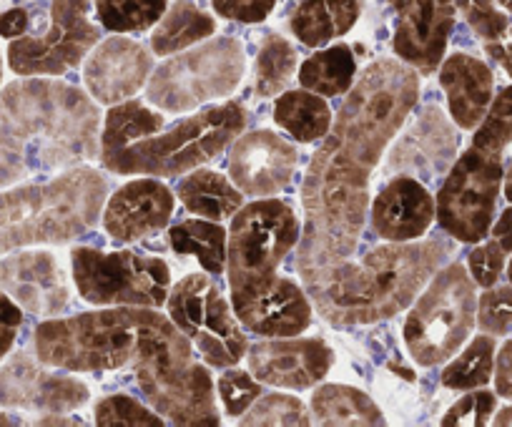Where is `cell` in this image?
I'll use <instances>...</instances> for the list:
<instances>
[{"label":"cell","instance_id":"obj_36","mask_svg":"<svg viewBox=\"0 0 512 427\" xmlns=\"http://www.w3.org/2000/svg\"><path fill=\"white\" fill-rule=\"evenodd\" d=\"M96 16L106 31H149L166 13V0H93Z\"/></svg>","mask_w":512,"mask_h":427},{"label":"cell","instance_id":"obj_39","mask_svg":"<svg viewBox=\"0 0 512 427\" xmlns=\"http://www.w3.org/2000/svg\"><path fill=\"white\" fill-rule=\"evenodd\" d=\"M93 420L101 427H136V425H164L159 415L154 410H149L146 405H141L136 397L131 395H108L93 410Z\"/></svg>","mask_w":512,"mask_h":427},{"label":"cell","instance_id":"obj_31","mask_svg":"<svg viewBox=\"0 0 512 427\" xmlns=\"http://www.w3.org/2000/svg\"><path fill=\"white\" fill-rule=\"evenodd\" d=\"M354 81H357V58H354L352 48L344 43L312 53L299 66L302 88L324 98L344 96L354 86Z\"/></svg>","mask_w":512,"mask_h":427},{"label":"cell","instance_id":"obj_56","mask_svg":"<svg viewBox=\"0 0 512 427\" xmlns=\"http://www.w3.org/2000/svg\"><path fill=\"white\" fill-rule=\"evenodd\" d=\"M497 6H502L505 11L512 13V0H497Z\"/></svg>","mask_w":512,"mask_h":427},{"label":"cell","instance_id":"obj_10","mask_svg":"<svg viewBox=\"0 0 512 427\" xmlns=\"http://www.w3.org/2000/svg\"><path fill=\"white\" fill-rule=\"evenodd\" d=\"M246 53L239 38H206L161 63L146 83V101L166 114H186L231 96L244 81Z\"/></svg>","mask_w":512,"mask_h":427},{"label":"cell","instance_id":"obj_22","mask_svg":"<svg viewBox=\"0 0 512 427\" xmlns=\"http://www.w3.org/2000/svg\"><path fill=\"white\" fill-rule=\"evenodd\" d=\"M457 149H460V134L455 121L447 119L445 111L432 103L397 139L387 154L384 169L437 179L442 171L455 164Z\"/></svg>","mask_w":512,"mask_h":427},{"label":"cell","instance_id":"obj_16","mask_svg":"<svg viewBox=\"0 0 512 427\" xmlns=\"http://www.w3.org/2000/svg\"><path fill=\"white\" fill-rule=\"evenodd\" d=\"M229 179L244 196L269 199L289 186L299 166L297 146L269 129H256L231 141Z\"/></svg>","mask_w":512,"mask_h":427},{"label":"cell","instance_id":"obj_40","mask_svg":"<svg viewBox=\"0 0 512 427\" xmlns=\"http://www.w3.org/2000/svg\"><path fill=\"white\" fill-rule=\"evenodd\" d=\"M477 327L485 335H512V284L487 287L477 299Z\"/></svg>","mask_w":512,"mask_h":427},{"label":"cell","instance_id":"obj_27","mask_svg":"<svg viewBox=\"0 0 512 427\" xmlns=\"http://www.w3.org/2000/svg\"><path fill=\"white\" fill-rule=\"evenodd\" d=\"M179 199L191 214L224 222L231 219L244 206V194L234 186V181L214 169H194L179 184Z\"/></svg>","mask_w":512,"mask_h":427},{"label":"cell","instance_id":"obj_5","mask_svg":"<svg viewBox=\"0 0 512 427\" xmlns=\"http://www.w3.org/2000/svg\"><path fill=\"white\" fill-rule=\"evenodd\" d=\"M141 395L174 425H219L211 372L196 360L189 337L166 314L154 312L131 365Z\"/></svg>","mask_w":512,"mask_h":427},{"label":"cell","instance_id":"obj_37","mask_svg":"<svg viewBox=\"0 0 512 427\" xmlns=\"http://www.w3.org/2000/svg\"><path fill=\"white\" fill-rule=\"evenodd\" d=\"M512 144V86L502 88L497 96H492L490 109L477 124L472 144L475 149L492 156H505L507 146Z\"/></svg>","mask_w":512,"mask_h":427},{"label":"cell","instance_id":"obj_15","mask_svg":"<svg viewBox=\"0 0 512 427\" xmlns=\"http://www.w3.org/2000/svg\"><path fill=\"white\" fill-rule=\"evenodd\" d=\"M91 400V387L71 375L53 372L26 350L0 362V407L53 415L81 410Z\"/></svg>","mask_w":512,"mask_h":427},{"label":"cell","instance_id":"obj_9","mask_svg":"<svg viewBox=\"0 0 512 427\" xmlns=\"http://www.w3.org/2000/svg\"><path fill=\"white\" fill-rule=\"evenodd\" d=\"M477 325V284L465 264L442 267L412 304L402 327L407 352L420 367H437L465 347Z\"/></svg>","mask_w":512,"mask_h":427},{"label":"cell","instance_id":"obj_18","mask_svg":"<svg viewBox=\"0 0 512 427\" xmlns=\"http://www.w3.org/2000/svg\"><path fill=\"white\" fill-rule=\"evenodd\" d=\"M0 289L28 314L58 317L71 304V287L56 254L21 249L0 259Z\"/></svg>","mask_w":512,"mask_h":427},{"label":"cell","instance_id":"obj_28","mask_svg":"<svg viewBox=\"0 0 512 427\" xmlns=\"http://www.w3.org/2000/svg\"><path fill=\"white\" fill-rule=\"evenodd\" d=\"M274 121L282 126L299 144H314L322 141L332 129V109L327 106L324 96L299 88V91H282L274 101Z\"/></svg>","mask_w":512,"mask_h":427},{"label":"cell","instance_id":"obj_8","mask_svg":"<svg viewBox=\"0 0 512 427\" xmlns=\"http://www.w3.org/2000/svg\"><path fill=\"white\" fill-rule=\"evenodd\" d=\"M299 237L302 224L284 201L256 199L236 211L226 239V277L234 312L277 282V269Z\"/></svg>","mask_w":512,"mask_h":427},{"label":"cell","instance_id":"obj_43","mask_svg":"<svg viewBox=\"0 0 512 427\" xmlns=\"http://www.w3.org/2000/svg\"><path fill=\"white\" fill-rule=\"evenodd\" d=\"M465 21L482 41H495L510 28L505 13L497 8V0H455Z\"/></svg>","mask_w":512,"mask_h":427},{"label":"cell","instance_id":"obj_11","mask_svg":"<svg viewBox=\"0 0 512 427\" xmlns=\"http://www.w3.org/2000/svg\"><path fill=\"white\" fill-rule=\"evenodd\" d=\"M71 269L81 299L96 307L159 309L171 292L169 264L131 249L103 252L76 247L71 252Z\"/></svg>","mask_w":512,"mask_h":427},{"label":"cell","instance_id":"obj_44","mask_svg":"<svg viewBox=\"0 0 512 427\" xmlns=\"http://www.w3.org/2000/svg\"><path fill=\"white\" fill-rule=\"evenodd\" d=\"M505 259L507 252L495 242V239L482 244L477 242V247L467 254V272L475 279L477 287H495L497 279L505 272Z\"/></svg>","mask_w":512,"mask_h":427},{"label":"cell","instance_id":"obj_38","mask_svg":"<svg viewBox=\"0 0 512 427\" xmlns=\"http://www.w3.org/2000/svg\"><path fill=\"white\" fill-rule=\"evenodd\" d=\"M239 422L241 425H312V417L299 397L262 392Z\"/></svg>","mask_w":512,"mask_h":427},{"label":"cell","instance_id":"obj_4","mask_svg":"<svg viewBox=\"0 0 512 427\" xmlns=\"http://www.w3.org/2000/svg\"><path fill=\"white\" fill-rule=\"evenodd\" d=\"M106 199V176L88 164L41 184L8 186L0 191V254L86 237Z\"/></svg>","mask_w":512,"mask_h":427},{"label":"cell","instance_id":"obj_49","mask_svg":"<svg viewBox=\"0 0 512 427\" xmlns=\"http://www.w3.org/2000/svg\"><path fill=\"white\" fill-rule=\"evenodd\" d=\"M485 51L502 66V71L512 78V31L507 28L500 38L485 43Z\"/></svg>","mask_w":512,"mask_h":427},{"label":"cell","instance_id":"obj_19","mask_svg":"<svg viewBox=\"0 0 512 427\" xmlns=\"http://www.w3.org/2000/svg\"><path fill=\"white\" fill-rule=\"evenodd\" d=\"M249 372L272 387L309 390L329 375L334 350L322 337H294V340H267L246 350Z\"/></svg>","mask_w":512,"mask_h":427},{"label":"cell","instance_id":"obj_24","mask_svg":"<svg viewBox=\"0 0 512 427\" xmlns=\"http://www.w3.org/2000/svg\"><path fill=\"white\" fill-rule=\"evenodd\" d=\"M440 86L457 129L475 131L495 96L492 68L470 53H450L440 63Z\"/></svg>","mask_w":512,"mask_h":427},{"label":"cell","instance_id":"obj_57","mask_svg":"<svg viewBox=\"0 0 512 427\" xmlns=\"http://www.w3.org/2000/svg\"><path fill=\"white\" fill-rule=\"evenodd\" d=\"M507 279H510V284H512V259H510V264H507Z\"/></svg>","mask_w":512,"mask_h":427},{"label":"cell","instance_id":"obj_32","mask_svg":"<svg viewBox=\"0 0 512 427\" xmlns=\"http://www.w3.org/2000/svg\"><path fill=\"white\" fill-rule=\"evenodd\" d=\"M226 239V229L211 219H189L169 232L171 249L184 257H196L209 274H221L226 269Z\"/></svg>","mask_w":512,"mask_h":427},{"label":"cell","instance_id":"obj_55","mask_svg":"<svg viewBox=\"0 0 512 427\" xmlns=\"http://www.w3.org/2000/svg\"><path fill=\"white\" fill-rule=\"evenodd\" d=\"M0 425H18L16 417H8L6 412H0Z\"/></svg>","mask_w":512,"mask_h":427},{"label":"cell","instance_id":"obj_20","mask_svg":"<svg viewBox=\"0 0 512 427\" xmlns=\"http://www.w3.org/2000/svg\"><path fill=\"white\" fill-rule=\"evenodd\" d=\"M154 73V58L131 38L113 36L96 43L83 58V83L96 103L116 106L134 98L149 83Z\"/></svg>","mask_w":512,"mask_h":427},{"label":"cell","instance_id":"obj_29","mask_svg":"<svg viewBox=\"0 0 512 427\" xmlns=\"http://www.w3.org/2000/svg\"><path fill=\"white\" fill-rule=\"evenodd\" d=\"M214 33L216 18H211L189 0H179L156 23L154 33H151V48L156 56H171V53H181L206 41Z\"/></svg>","mask_w":512,"mask_h":427},{"label":"cell","instance_id":"obj_6","mask_svg":"<svg viewBox=\"0 0 512 427\" xmlns=\"http://www.w3.org/2000/svg\"><path fill=\"white\" fill-rule=\"evenodd\" d=\"M156 307H108L48 319L33 332L36 357L53 370L106 375L134 365Z\"/></svg>","mask_w":512,"mask_h":427},{"label":"cell","instance_id":"obj_12","mask_svg":"<svg viewBox=\"0 0 512 427\" xmlns=\"http://www.w3.org/2000/svg\"><path fill=\"white\" fill-rule=\"evenodd\" d=\"M505 166L502 156L470 149L450 166L437 191V222L462 244H477L495 224L497 196L502 194Z\"/></svg>","mask_w":512,"mask_h":427},{"label":"cell","instance_id":"obj_14","mask_svg":"<svg viewBox=\"0 0 512 427\" xmlns=\"http://www.w3.org/2000/svg\"><path fill=\"white\" fill-rule=\"evenodd\" d=\"M93 0H51V23L38 36L13 38L8 66L18 76H63L81 66L98 43Z\"/></svg>","mask_w":512,"mask_h":427},{"label":"cell","instance_id":"obj_25","mask_svg":"<svg viewBox=\"0 0 512 427\" xmlns=\"http://www.w3.org/2000/svg\"><path fill=\"white\" fill-rule=\"evenodd\" d=\"M241 327L251 335L262 337H294L312 325L314 307L307 289L292 279L277 277V282L251 299L246 307L236 309Z\"/></svg>","mask_w":512,"mask_h":427},{"label":"cell","instance_id":"obj_34","mask_svg":"<svg viewBox=\"0 0 512 427\" xmlns=\"http://www.w3.org/2000/svg\"><path fill=\"white\" fill-rule=\"evenodd\" d=\"M164 129V116L141 101H121L106 114L101 131V156L131 146Z\"/></svg>","mask_w":512,"mask_h":427},{"label":"cell","instance_id":"obj_33","mask_svg":"<svg viewBox=\"0 0 512 427\" xmlns=\"http://www.w3.org/2000/svg\"><path fill=\"white\" fill-rule=\"evenodd\" d=\"M299 53L289 38L282 33L269 31L259 43L254 58V93L259 98H269L282 93L297 76Z\"/></svg>","mask_w":512,"mask_h":427},{"label":"cell","instance_id":"obj_30","mask_svg":"<svg viewBox=\"0 0 512 427\" xmlns=\"http://www.w3.org/2000/svg\"><path fill=\"white\" fill-rule=\"evenodd\" d=\"M319 425H384V415L367 392L349 385H322L312 395Z\"/></svg>","mask_w":512,"mask_h":427},{"label":"cell","instance_id":"obj_52","mask_svg":"<svg viewBox=\"0 0 512 427\" xmlns=\"http://www.w3.org/2000/svg\"><path fill=\"white\" fill-rule=\"evenodd\" d=\"M492 425H512V405L497 412V415L492 417Z\"/></svg>","mask_w":512,"mask_h":427},{"label":"cell","instance_id":"obj_1","mask_svg":"<svg viewBox=\"0 0 512 427\" xmlns=\"http://www.w3.org/2000/svg\"><path fill=\"white\" fill-rule=\"evenodd\" d=\"M417 101V68L400 58H377L347 91L302 184L297 272L309 299L319 297L329 279L354 262L369 214L372 176Z\"/></svg>","mask_w":512,"mask_h":427},{"label":"cell","instance_id":"obj_7","mask_svg":"<svg viewBox=\"0 0 512 427\" xmlns=\"http://www.w3.org/2000/svg\"><path fill=\"white\" fill-rule=\"evenodd\" d=\"M246 111L241 103L226 101L181 121L171 131L146 136L131 146L103 154L101 164L118 176H156L174 179L214 161L244 131Z\"/></svg>","mask_w":512,"mask_h":427},{"label":"cell","instance_id":"obj_50","mask_svg":"<svg viewBox=\"0 0 512 427\" xmlns=\"http://www.w3.org/2000/svg\"><path fill=\"white\" fill-rule=\"evenodd\" d=\"M490 234H492V239H495V242L500 244V247L505 249L507 254L512 252V206H507V209L502 211L500 219L492 224Z\"/></svg>","mask_w":512,"mask_h":427},{"label":"cell","instance_id":"obj_2","mask_svg":"<svg viewBox=\"0 0 512 427\" xmlns=\"http://www.w3.org/2000/svg\"><path fill=\"white\" fill-rule=\"evenodd\" d=\"M96 156L101 114L91 93L41 76L0 88V189L86 166Z\"/></svg>","mask_w":512,"mask_h":427},{"label":"cell","instance_id":"obj_26","mask_svg":"<svg viewBox=\"0 0 512 427\" xmlns=\"http://www.w3.org/2000/svg\"><path fill=\"white\" fill-rule=\"evenodd\" d=\"M362 16L359 0H302L289 18L294 38L309 48H324L357 26Z\"/></svg>","mask_w":512,"mask_h":427},{"label":"cell","instance_id":"obj_48","mask_svg":"<svg viewBox=\"0 0 512 427\" xmlns=\"http://www.w3.org/2000/svg\"><path fill=\"white\" fill-rule=\"evenodd\" d=\"M28 28H31V16H28L26 8L13 6L0 13V36L8 38V41L26 36Z\"/></svg>","mask_w":512,"mask_h":427},{"label":"cell","instance_id":"obj_54","mask_svg":"<svg viewBox=\"0 0 512 427\" xmlns=\"http://www.w3.org/2000/svg\"><path fill=\"white\" fill-rule=\"evenodd\" d=\"M21 3H28V0H0V13L6 11V8L21 6Z\"/></svg>","mask_w":512,"mask_h":427},{"label":"cell","instance_id":"obj_45","mask_svg":"<svg viewBox=\"0 0 512 427\" xmlns=\"http://www.w3.org/2000/svg\"><path fill=\"white\" fill-rule=\"evenodd\" d=\"M279 0H211L214 11L226 21L262 23L272 16Z\"/></svg>","mask_w":512,"mask_h":427},{"label":"cell","instance_id":"obj_13","mask_svg":"<svg viewBox=\"0 0 512 427\" xmlns=\"http://www.w3.org/2000/svg\"><path fill=\"white\" fill-rule=\"evenodd\" d=\"M169 317L196 345L211 367H234L246 357V335L214 279L206 274H186L171 287Z\"/></svg>","mask_w":512,"mask_h":427},{"label":"cell","instance_id":"obj_58","mask_svg":"<svg viewBox=\"0 0 512 427\" xmlns=\"http://www.w3.org/2000/svg\"><path fill=\"white\" fill-rule=\"evenodd\" d=\"M0 83H3V56H0Z\"/></svg>","mask_w":512,"mask_h":427},{"label":"cell","instance_id":"obj_53","mask_svg":"<svg viewBox=\"0 0 512 427\" xmlns=\"http://www.w3.org/2000/svg\"><path fill=\"white\" fill-rule=\"evenodd\" d=\"M502 194H505V199L512 204V161H510V166H507V171H505V181H502Z\"/></svg>","mask_w":512,"mask_h":427},{"label":"cell","instance_id":"obj_46","mask_svg":"<svg viewBox=\"0 0 512 427\" xmlns=\"http://www.w3.org/2000/svg\"><path fill=\"white\" fill-rule=\"evenodd\" d=\"M23 327V309L0 289V362L11 355Z\"/></svg>","mask_w":512,"mask_h":427},{"label":"cell","instance_id":"obj_51","mask_svg":"<svg viewBox=\"0 0 512 427\" xmlns=\"http://www.w3.org/2000/svg\"><path fill=\"white\" fill-rule=\"evenodd\" d=\"M38 425H81V420H76V417H61V412H53V415L41 417Z\"/></svg>","mask_w":512,"mask_h":427},{"label":"cell","instance_id":"obj_41","mask_svg":"<svg viewBox=\"0 0 512 427\" xmlns=\"http://www.w3.org/2000/svg\"><path fill=\"white\" fill-rule=\"evenodd\" d=\"M216 392H219L226 415L239 417L254 405L256 397L262 395V382L256 380L251 372L226 367L224 375H219V380H216Z\"/></svg>","mask_w":512,"mask_h":427},{"label":"cell","instance_id":"obj_35","mask_svg":"<svg viewBox=\"0 0 512 427\" xmlns=\"http://www.w3.org/2000/svg\"><path fill=\"white\" fill-rule=\"evenodd\" d=\"M495 337L492 335H477L470 342H465L457 357H452L450 365L442 370V385L447 390H477L485 387L492 380L495 372Z\"/></svg>","mask_w":512,"mask_h":427},{"label":"cell","instance_id":"obj_3","mask_svg":"<svg viewBox=\"0 0 512 427\" xmlns=\"http://www.w3.org/2000/svg\"><path fill=\"white\" fill-rule=\"evenodd\" d=\"M450 254L445 239L384 244L339 269L312 304L334 327L374 325L400 314Z\"/></svg>","mask_w":512,"mask_h":427},{"label":"cell","instance_id":"obj_23","mask_svg":"<svg viewBox=\"0 0 512 427\" xmlns=\"http://www.w3.org/2000/svg\"><path fill=\"white\" fill-rule=\"evenodd\" d=\"M369 217L384 242H417L435 224L437 206L417 176H395L372 201Z\"/></svg>","mask_w":512,"mask_h":427},{"label":"cell","instance_id":"obj_21","mask_svg":"<svg viewBox=\"0 0 512 427\" xmlns=\"http://www.w3.org/2000/svg\"><path fill=\"white\" fill-rule=\"evenodd\" d=\"M176 199L156 176L134 179L103 204V229L113 244H134L169 227Z\"/></svg>","mask_w":512,"mask_h":427},{"label":"cell","instance_id":"obj_42","mask_svg":"<svg viewBox=\"0 0 512 427\" xmlns=\"http://www.w3.org/2000/svg\"><path fill=\"white\" fill-rule=\"evenodd\" d=\"M497 412V392L487 390H470L465 397L455 402L442 417V425H487L492 422V415Z\"/></svg>","mask_w":512,"mask_h":427},{"label":"cell","instance_id":"obj_17","mask_svg":"<svg viewBox=\"0 0 512 427\" xmlns=\"http://www.w3.org/2000/svg\"><path fill=\"white\" fill-rule=\"evenodd\" d=\"M397 11L392 48L397 58L420 73H435L445 61L457 23L455 0H390Z\"/></svg>","mask_w":512,"mask_h":427},{"label":"cell","instance_id":"obj_47","mask_svg":"<svg viewBox=\"0 0 512 427\" xmlns=\"http://www.w3.org/2000/svg\"><path fill=\"white\" fill-rule=\"evenodd\" d=\"M492 380H495L497 397L512 400V340H507L495 352V372H492Z\"/></svg>","mask_w":512,"mask_h":427}]
</instances>
